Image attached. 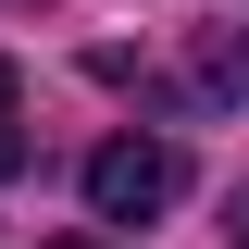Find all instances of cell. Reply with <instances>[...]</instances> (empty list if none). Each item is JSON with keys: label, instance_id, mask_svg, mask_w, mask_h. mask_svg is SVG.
<instances>
[{"label": "cell", "instance_id": "obj_4", "mask_svg": "<svg viewBox=\"0 0 249 249\" xmlns=\"http://www.w3.org/2000/svg\"><path fill=\"white\" fill-rule=\"evenodd\" d=\"M50 249H112V237H50Z\"/></svg>", "mask_w": 249, "mask_h": 249}, {"label": "cell", "instance_id": "obj_3", "mask_svg": "<svg viewBox=\"0 0 249 249\" xmlns=\"http://www.w3.org/2000/svg\"><path fill=\"white\" fill-rule=\"evenodd\" d=\"M25 162V88H13V62H0V175Z\"/></svg>", "mask_w": 249, "mask_h": 249}, {"label": "cell", "instance_id": "obj_1", "mask_svg": "<svg viewBox=\"0 0 249 249\" xmlns=\"http://www.w3.org/2000/svg\"><path fill=\"white\" fill-rule=\"evenodd\" d=\"M175 199H187L175 137H100L88 150V212L100 224H150V212H175Z\"/></svg>", "mask_w": 249, "mask_h": 249}, {"label": "cell", "instance_id": "obj_2", "mask_svg": "<svg viewBox=\"0 0 249 249\" xmlns=\"http://www.w3.org/2000/svg\"><path fill=\"white\" fill-rule=\"evenodd\" d=\"M199 88H212V100H249V37H199Z\"/></svg>", "mask_w": 249, "mask_h": 249}]
</instances>
